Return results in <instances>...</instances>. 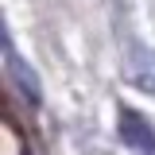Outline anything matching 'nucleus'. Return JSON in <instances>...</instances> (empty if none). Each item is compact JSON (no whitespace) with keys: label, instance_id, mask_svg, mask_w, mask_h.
<instances>
[{"label":"nucleus","instance_id":"obj_2","mask_svg":"<svg viewBox=\"0 0 155 155\" xmlns=\"http://www.w3.org/2000/svg\"><path fill=\"white\" fill-rule=\"evenodd\" d=\"M120 140L132 147V151H143V155H155V128L151 120L136 109H120Z\"/></svg>","mask_w":155,"mask_h":155},{"label":"nucleus","instance_id":"obj_1","mask_svg":"<svg viewBox=\"0 0 155 155\" xmlns=\"http://www.w3.org/2000/svg\"><path fill=\"white\" fill-rule=\"evenodd\" d=\"M4 66H8V78H12V85H16L23 101L27 105H39L43 101V89H39V74L16 54V47H12V39H4Z\"/></svg>","mask_w":155,"mask_h":155}]
</instances>
